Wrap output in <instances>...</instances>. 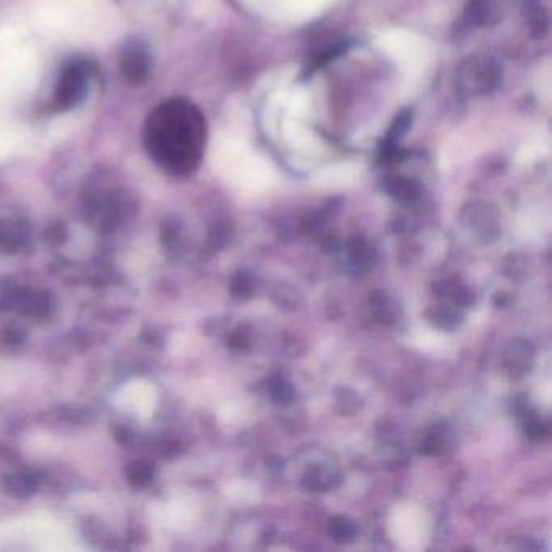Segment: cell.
Segmentation results:
<instances>
[{"label":"cell","mask_w":552,"mask_h":552,"mask_svg":"<svg viewBox=\"0 0 552 552\" xmlns=\"http://www.w3.org/2000/svg\"><path fill=\"white\" fill-rule=\"evenodd\" d=\"M153 67L151 52L143 39L130 38L120 54V68L128 85L141 86Z\"/></svg>","instance_id":"cell-4"},{"label":"cell","mask_w":552,"mask_h":552,"mask_svg":"<svg viewBox=\"0 0 552 552\" xmlns=\"http://www.w3.org/2000/svg\"><path fill=\"white\" fill-rule=\"evenodd\" d=\"M412 124V112L405 111L395 119L392 125L391 132L387 135V145H394L395 141H399L400 136L407 132L408 125Z\"/></svg>","instance_id":"cell-6"},{"label":"cell","mask_w":552,"mask_h":552,"mask_svg":"<svg viewBox=\"0 0 552 552\" xmlns=\"http://www.w3.org/2000/svg\"><path fill=\"white\" fill-rule=\"evenodd\" d=\"M143 143L153 161L169 174H192L206 143L203 114L187 99L162 102L146 119Z\"/></svg>","instance_id":"cell-1"},{"label":"cell","mask_w":552,"mask_h":552,"mask_svg":"<svg viewBox=\"0 0 552 552\" xmlns=\"http://www.w3.org/2000/svg\"><path fill=\"white\" fill-rule=\"evenodd\" d=\"M501 68L489 57H472L460 68V85L468 93H488L499 85Z\"/></svg>","instance_id":"cell-3"},{"label":"cell","mask_w":552,"mask_h":552,"mask_svg":"<svg viewBox=\"0 0 552 552\" xmlns=\"http://www.w3.org/2000/svg\"><path fill=\"white\" fill-rule=\"evenodd\" d=\"M91 75H93V65L86 60H73L65 65L54 94L56 111H72L85 101L90 91Z\"/></svg>","instance_id":"cell-2"},{"label":"cell","mask_w":552,"mask_h":552,"mask_svg":"<svg viewBox=\"0 0 552 552\" xmlns=\"http://www.w3.org/2000/svg\"><path fill=\"white\" fill-rule=\"evenodd\" d=\"M494 7L491 0H470L465 10V23L470 26H481L493 17Z\"/></svg>","instance_id":"cell-5"}]
</instances>
